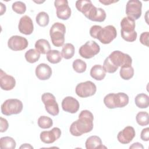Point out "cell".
<instances>
[{"label":"cell","instance_id":"e575fe53","mask_svg":"<svg viewBox=\"0 0 149 149\" xmlns=\"http://www.w3.org/2000/svg\"><path fill=\"white\" fill-rule=\"evenodd\" d=\"M12 9L14 12L18 14H23L26 10V4L22 1L15 2L12 6Z\"/></svg>","mask_w":149,"mask_h":149},{"label":"cell","instance_id":"4316f807","mask_svg":"<svg viewBox=\"0 0 149 149\" xmlns=\"http://www.w3.org/2000/svg\"><path fill=\"white\" fill-rule=\"evenodd\" d=\"M16 145V141L12 137L6 136L0 139V148L1 149H14Z\"/></svg>","mask_w":149,"mask_h":149},{"label":"cell","instance_id":"e0dca14e","mask_svg":"<svg viewBox=\"0 0 149 149\" xmlns=\"http://www.w3.org/2000/svg\"><path fill=\"white\" fill-rule=\"evenodd\" d=\"M19 31L25 35L31 34L34 30V25L31 19L27 15L22 16L19 22Z\"/></svg>","mask_w":149,"mask_h":149},{"label":"cell","instance_id":"74e56055","mask_svg":"<svg viewBox=\"0 0 149 149\" xmlns=\"http://www.w3.org/2000/svg\"><path fill=\"white\" fill-rule=\"evenodd\" d=\"M101 28H102V27L100 26H98V25H94V26H91L90 29V36L93 38H96L97 35Z\"/></svg>","mask_w":149,"mask_h":149},{"label":"cell","instance_id":"7402d4cb","mask_svg":"<svg viewBox=\"0 0 149 149\" xmlns=\"http://www.w3.org/2000/svg\"><path fill=\"white\" fill-rule=\"evenodd\" d=\"M85 145L87 149L102 148L103 147L106 148V147L102 145L101 139L97 136H92L89 137L87 139Z\"/></svg>","mask_w":149,"mask_h":149},{"label":"cell","instance_id":"cb8c5ba5","mask_svg":"<svg viewBox=\"0 0 149 149\" xmlns=\"http://www.w3.org/2000/svg\"><path fill=\"white\" fill-rule=\"evenodd\" d=\"M134 102L139 108H147L149 105V97L144 93H140L136 95Z\"/></svg>","mask_w":149,"mask_h":149},{"label":"cell","instance_id":"f1b7e54d","mask_svg":"<svg viewBox=\"0 0 149 149\" xmlns=\"http://www.w3.org/2000/svg\"><path fill=\"white\" fill-rule=\"evenodd\" d=\"M24 56L28 62L33 63L38 61L40 57V53L37 49H30L25 53Z\"/></svg>","mask_w":149,"mask_h":149},{"label":"cell","instance_id":"277c9868","mask_svg":"<svg viewBox=\"0 0 149 149\" xmlns=\"http://www.w3.org/2000/svg\"><path fill=\"white\" fill-rule=\"evenodd\" d=\"M66 27L63 23L56 22L51 26L49 35L52 43L54 46L59 47L63 45Z\"/></svg>","mask_w":149,"mask_h":149},{"label":"cell","instance_id":"1f68e13d","mask_svg":"<svg viewBox=\"0 0 149 149\" xmlns=\"http://www.w3.org/2000/svg\"><path fill=\"white\" fill-rule=\"evenodd\" d=\"M120 76L124 80H129L133 77L134 75V69L130 66L127 67H121L119 72Z\"/></svg>","mask_w":149,"mask_h":149},{"label":"cell","instance_id":"7c38bea8","mask_svg":"<svg viewBox=\"0 0 149 149\" xmlns=\"http://www.w3.org/2000/svg\"><path fill=\"white\" fill-rule=\"evenodd\" d=\"M54 6L56 9V16L62 20H67L71 16V9L66 0H56Z\"/></svg>","mask_w":149,"mask_h":149},{"label":"cell","instance_id":"d4e9b609","mask_svg":"<svg viewBox=\"0 0 149 149\" xmlns=\"http://www.w3.org/2000/svg\"><path fill=\"white\" fill-rule=\"evenodd\" d=\"M35 48L40 54H45L51 50V46L48 40L39 39L35 43Z\"/></svg>","mask_w":149,"mask_h":149},{"label":"cell","instance_id":"6da1fadb","mask_svg":"<svg viewBox=\"0 0 149 149\" xmlns=\"http://www.w3.org/2000/svg\"><path fill=\"white\" fill-rule=\"evenodd\" d=\"M94 116L88 110H83L79 115V119L73 122L70 126V132L74 136H80L90 132L93 129Z\"/></svg>","mask_w":149,"mask_h":149},{"label":"cell","instance_id":"ba28073f","mask_svg":"<svg viewBox=\"0 0 149 149\" xmlns=\"http://www.w3.org/2000/svg\"><path fill=\"white\" fill-rule=\"evenodd\" d=\"M41 100L45 105V110L49 114L52 116H56L59 114V106L52 94L50 93H44L41 96Z\"/></svg>","mask_w":149,"mask_h":149},{"label":"cell","instance_id":"60d3db41","mask_svg":"<svg viewBox=\"0 0 149 149\" xmlns=\"http://www.w3.org/2000/svg\"><path fill=\"white\" fill-rule=\"evenodd\" d=\"M129 148H140V149H143L144 148V147L143 146V145L140 143H138V142H136V143H134L133 144H132V146H130Z\"/></svg>","mask_w":149,"mask_h":149},{"label":"cell","instance_id":"30bf717a","mask_svg":"<svg viewBox=\"0 0 149 149\" xmlns=\"http://www.w3.org/2000/svg\"><path fill=\"white\" fill-rule=\"evenodd\" d=\"M97 91L95 84L91 81H86L78 84L75 88L76 94L81 98H86L95 94Z\"/></svg>","mask_w":149,"mask_h":149},{"label":"cell","instance_id":"5b68a950","mask_svg":"<svg viewBox=\"0 0 149 149\" xmlns=\"http://www.w3.org/2000/svg\"><path fill=\"white\" fill-rule=\"evenodd\" d=\"M23 109L22 102L16 98L8 99L1 105L2 113L6 116H10L13 114H18Z\"/></svg>","mask_w":149,"mask_h":149},{"label":"cell","instance_id":"83f0119b","mask_svg":"<svg viewBox=\"0 0 149 149\" xmlns=\"http://www.w3.org/2000/svg\"><path fill=\"white\" fill-rule=\"evenodd\" d=\"M74 47L70 43H66L63 45L61 51L62 56L65 59H71L74 54Z\"/></svg>","mask_w":149,"mask_h":149},{"label":"cell","instance_id":"52a82bcc","mask_svg":"<svg viewBox=\"0 0 149 149\" xmlns=\"http://www.w3.org/2000/svg\"><path fill=\"white\" fill-rule=\"evenodd\" d=\"M117 36V31L115 27L112 25H108L101 28L98 31L96 38L101 43L108 44L111 43Z\"/></svg>","mask_w":149,"mask_h":149},{"label":"cell","instance_id":"603a6c76","mask_svg":"<svg viewBox=\"0 0 149 149\" xmlns=\"http://www.w3.org/2000/svg\"><path fill=\"white\" fill-rule=\"evenodd\" d=\"M93 6L92 2L90 0H79L76 2V8L86 16Z\"/></svg>","mask_w":149,"mask_h":149},{"label":"cell","instance_id":"8d00e7d4","mask_svg":"<svg viewBox=\"0 0 149 149\" xmlns=\"http://www.w3.org/2000/svg\"><path fill=\"white\" fill-rule=\"evenodd\" d=\"M148 37H149V33L148 31L141 33L140 36V42L142 44L147 47H148Z\"/></svg>","mask_w":149,"mask_h":149},{"label":"cell","instance_id":"f35d334b","mask_svg":"<svg viewBox=\"0 0 149 149\" xmlns=\"http://www.w3.org/2000/svg\"><path fill=\"white\" fill-rule=\"evenodd\" d=\"M141 139L143 141H147L149 140V128L146 127L142 130L140 134Z\"/></svg>","mask_w":149,"mask_h":149},{"label":"cell","instance_id":"9a60e30c","mask_svg":"<svg viewBox=\"0 0 149 149\" xmlns=\"http://www.w3.org/2000/svg\"><path fill=\"white\" fill-rule=\"evenodd\" d=\"M79 107L80 104L79 101L72 97H66L62 101V108L65 112L74 113L78 111Z\"/></svg>","mask_w":149,"mask_h":149},{"label":"cell","instance_id":"44dd1931","mask_svg":"<svg viewBox=\"0 0 149 149\" xmlns=\"http://www.w3.org/2000/svg\"><path fill=\"white\" fill-rule=\"evenodd\" d=\"M90 76L96 80H102L106 76V72L101 65H94L90 70Z\"/></svg>","mask_w":149,"mask_h":149},{"label":"cell","instance_id":"9c48e42d","mask_svg":"<svg viewBox=\"0 0 149 149\" xmlns=\"http://www.w3.org/2000/svg\"><path fill=\"white\" fill-rule=\"evenodd\" d=\"M100 51V47L95 41H88L80 47L79 53L81 57L90 59L98 54Z\"/></svg>","mask_w":149,"mask_h":149},{"label":"cell","instance_id":"d6986e66","mask_svg":"<svg viewBox=\"0 0 149 149\" xmlns=\"http://www.w3.org/2000/svg\"><path fill=\"white\" fill-rule=\"evenodd\" d=\"M0 73V86L1 88L6 91L12 90L16 85L15 78L9 74H7L2 69H1Z\"/></svg>","mask_w":149,"mask_h":149},{"label":"cell","instance_id":"8fae6325","mask_svg":"<svg viewBox=\"0 0 149 149\" xmlns=\"http://www.w3.org/2000/svg\"><path fill=\"white\" fill-rule=\"evenodd\" d=\"M142 3L138 0H130L126 6V13L127 17L133 19L137 20L141 15Z\"/></svg>","mask_w":149,"mask_h":149},{"label":"cell","instance_id":"d6a6232c","mask_svg":"<svg viewBox=\"0 0 149 149\" xmlns=\"http://www.w3.org/2000/svg\"><path fill=\"white\" fill-rule=\"evenodd\" d=\"M38 125L42 129H49L53 125V121L51 118L46 116H41L38 119Z\"/></svg>","mask_w":149,"mask_h":149},{"label":"cell","instance_id":"d590c367","mask_svg":"<svg viewBox=\"0 0 149 149\" xmlns=\"http://www.w3.org/2000/svg\"><path fill=\"white\" fill-rule=\"evenodd\" d=\"M103 68H104L105 71L109 73H113L115 72L117 70V69H118V68L115 66L111 63V62L109 59L108 57L105 58V59L104 62V63H103Z\"/></svg>","mask_w":149,"mask_h":149},{"label":"cell","instance_id":"ac0fdd59","mask_svg":"<svg viewBox=\"0 0 149 149\" xmlns=\"http://www.w3.org/2000/svg\"><path fill=\"white\" fill-rule=\"evenodd\" d=\"M85 16L91 21L102 22L105 20L107 15L103 9L96 8L93 5Z\"/></svg>","mask_w":149,"mask_h":149},{"label":"cell","instance_id":"b9f144b4","mask_svg":"<svg viewBox=\"0 0 149 149\" xmlns=\"http://www.w3.org/2000/svg\"><path fill=\"white\" fill-rule=\"evenodd\" d=\"M101 3L105 5H109L111 3H115V2H118V1H111V0H100L99 1Z\"/></svg>","mask_w":149,"mask_h":149},{"label":"cell","instance_id":"4fadbf2b","mask_svg":"<svg viewBox=\"0 0 149 149\" xmlns=\"http://www.w3.org/2000/svg\"><path fill=\"white\" fill-rule=\"evenodd\" d=\"M29 45L28 41L23 37L20 36H13L9 38L8 41V47L13 51H22L25 49Z\"/></svg>","mask_w":149,"mask_h":149},{"label":"cell","instance_id":"2e32d148","mask_svg":"<svg viewBox=\"0 0 149 149\" xmlns=\"http://www.w3.org/2000/svg\"><path fill=\"white\" fill-rule=\"evenodd\" d=\"M135 135L136 132L132 126H128L118 133L117 139L120 143L126 144L132 141Z\"/></svg>","mask_w":149,"mask_h":149},{"label":"cell","instance_id":"ab89813d","mask_svg":"<svg viewBox=\"0 0 149 149\" xmlns=\"http://www.w3.org/2000/svg\"><path fill=\"white\" fill-rule=\"evenodd\" d=\"M0 119H1V130H0V132L1 133L5 132L7 130V129L9 127L8 122L6 119L3 118L2 117H1Z\"/></svg>","mask_w":149,"mask_h":149},{"label":"cell","instance_id":"8992f818","mask_svg":"<svg viewBox=\"0 0 149 149\" xmlns=\"http://www.w3.org/2000/svg\"><path fill=\"white\" fill-rule=\"evenodd\" d=\"M111 63L116 68L130 66L132 63V59L127 54L120 51H114L108 56Z\"/></svg>","mask_w":149,"mask_h":149},{"label":"cell","instance_id":"484cf974","mask_svg":"<svg viewBox=\"0 0 149 149\" xmlns=\"http://www.w3.org/2000/svg\"><path fill=\"white\" fill-rule=\"evenodd\" d=\"M47 59L51 63L55 64L60 62L62 61V56L61 53L55 49L49 50L47 54Z\"/></svg>","mask_w":149,"mask_h":149},{"label":"cell","instance_id":"ffe728a7","mask_svg":"<svg viewBox=\"0 0 149 149\" xmlns=\"http://www.w3.org/2000/svg\"><path fill=\"white\" fill-rule=\"evenodd\" d=\"M36 75L41 80H48L52 74L51 67L46 63H40L36 68Z\"/></svg>","mask_w":149,"mask_h":149},{"label":"cell","instance_id":"3957f363","mask_svg":"<svg viewBox=\"0 0 149 149\" xmlns=\"http://www.w3.org/2000/svg\"><path fill=\"white\" fill-rule=\"evenodd\" d=\"M105 106L109 109L123 108L129 103V97L124 93H109L104 98Z\"/></svg>","mask_w":149,"mask_h":149},{"label":"cell","instance_id":"7bdbcfd3","mask_svg":"<svg viewBox=\"0 0 149 149\" xmlns=\"http://www.w3.org/2000/svg\"><path fill=\"white\" fill-rule=\"evenodd\" d=\"M1 4V15H2L3 14V13H5L6 12V6L5 5H4L2 2L0 3Z\"/></svg>","mask_w":149,"mask_h":149},{"label":"cell","instance_id":"836d02e7","mask_svg":"<svg viewBox=\"0 0 149 149\" xmlns=\"http://www.w3.org/2000/svg\"><path fill=\"white\" fill-rule=\"evenodd\" d=\"M72 66L73 69L77 73H83L87 68L86 63L80 59H77L73 62Z\"/></svg>","mask_w":149,"mask_h":149},{"label":"cell","instance_id":"7a4b0ae2","mask_svg":"<svg viewBox=\"0 0 149 149\" xmlns=\"http://www.w3.org/2000/svg\"><path fill=\"white\" fill-rule=\"evenodd\" d=\"M121 36L127 42H133L137 38V34L135 31V20L129 17H125L120 22Z\"/></svg>","mask_w":149,"mask_h":149},{"label":"cell","instance_id":"4dcf8cb0","mask_svg":"<svg viewBox=\"0 0 149 149\" xmlns=\"http://www.w3.org/2000/svg\"><path fill=\"white\" fill-rule=\"evenodd\" d=\"M136 119L137 123L140 126H147L149 123V115L145 111L139 112L136 115Z\"/></svg>","mask_w":149,"mask_h":149},{"label":"cell","instance_id":"f546056e","mask_svg":"<svg viewBox=\"0 0 149 149\" xmlns=\"http://www.w3.org/2000/svg\"><path fill=\"white\" fill-rule=\"evenodd\" d=\"M37 23L41 27H45L49 23V18L47 13L45 12H39L36 17Z\"/></svg>","mask_w":149,"mask_h":149},{"label":"cell","instance_id":"5bb4252c","mask_svg":"<svg viewBox=\"0 0 149 149\" xmlns=\"http://www.w3.org/2000/svg\"><path fill=\"white\" fill-rule=\"evenodd\" d=\"M61 135V130L58 127H54L49 131L41 132L40 137L41 140L45 144H51L58 140Z\"/></svg>","mask_w":149,"mask_h":149},{"label":"cell","instance_id":"ee69618b","mask_svg":"<svg viewBox=\"0 0 149 149\" xmlns=\"http://www.w3.org/2000/svg\"><path fill=\"white\" fill-rule=\"evenodd\" d=\"M20 148H33V147L29 144H23L20 147Z\"/></svg>","mask_w":149,"mask_h":149}]
</instances>
